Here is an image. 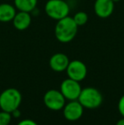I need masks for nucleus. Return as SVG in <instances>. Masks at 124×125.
<instances>
[{"label": "nucleus", "instance_id": "obj_1", "mask_svg": "<svg viewBox=\"0 0 124 125\" xmlns=\"http://www.w3.org/2000/svg\"><path fill=\"white\" fill-rule=\"evenodd\" d=\"M77 31L78 26L72 17L68 15L57 21L55 26V36L60 43H68L76 38Z\"/></svg>", "mask_w": 124, "mask_h": 125}, {"label": "nucleus", "instance_id": "obj_2", "mask_svg": "<svg viewBox=\"0 0 124 125\" xmlns=\"http://www.w3.org/2000/svg\"><path fill=\"white\" fill-rule=\"evenodd\" d=\"M22 101L21 93L15 88H9L0 94V109L11 113L20 108Z\"/></svg>", "mask_w": 124, "mask_h": 125}, {"label": "nucleus", "instance_id": "obj_3", "mask_svg": "<svg viewBox=\"0 0 124 125\" xmlns=\"http://www.w3.org/2000/svg\"><path fill=\"white\" fill-rule=\"evenodd\" d=\"M83 108L94 110L103 103V95L99 89L94 87H87L82 89L77 99Z\"/></svg>", "mask_w": 124, "mask_h": 125}, {"label": "nucleus", "instance_id": "obj_4", "mask_svg": "<svg viewBox=\"0 0 124 125\" xmlns=\"http://www.w3.org/2000/svg\"><path fill=\"white\" fill-rule=\"evenodd\" d=\"M44 11L47 16L57 21L68 16L71 10L66 0H48L44 5Z\"/></svg>", "mask_w": 124, "mask_h": 125}, {"label": "nucleus", "instance_id": "obj_5", "mask_svg": "<svg viewBox=\"0 0 124 125\" xmlns=\"http://www.w3.org/2000/svg\"><path fill=\"white\" fill-rule=\"evenodd\" d=\"M66 98L57 89H49L43 95V103L45 106L51 111H60L66 105Z\"/></svg>", "mask_w": 124, "mask_h": 125}, {"label": "nucleus", "instance_id": "obj_6", "mask_svg": "<svg viewBox=\"0 0 124 125\" xmlns=\"http://www.w3.org/2000/svg\"><path fill=\"white\" fill-rule=\"evenodd\" d=\"M83 88L81 87L80 82L75 81L71 78H66L60 83V90L68 100H76L78 99Z\"/></svg>", "mask_w": 124, "mask_h": 125}, {"label": "nucleus", "instance_id": "obj_7", "mask_svg": "<svg viewBox=\"0 0 124 125\" xmlns=\"http://www.w3.org/2000/svg\"><path fill=\"white\" fill-rule=\"evenodd\" d=\"M66 72L69 78L77 82H82L86 78L88 74V68L85 63L82 61L74 60L70 61Z\"/></svg>", "mask_w": 124, "mask_h": 125}, {"label": "nucleus", "instance_id": "obj_8", "mask_svg": "<svg viewBox=\"0 0 124 125\" xmlns=\"http://www.w3.org/2000/svg\"><path fill=\"white\" fill-rule=\"evenodd\" d=\"M83 110L84 108L77 100H69V102L66 103L62 109L63 116L66 120L70 122H75L79 120L83 117Z\"/></svg>", "mask_w": 124, "mask_h": 125}, {"label": "nucleus", "instance_id": "obj_9", "mask_svg": "<svg viewBox=\"0 0 124 125\" xmlns=\"http://www.w3.org/2000/svg\"><path fill=\"white\" fill-rule=\"evenodd\" d=\"M115 3L112 0H95L94 10L95 15L101 19L110 17L114 12Z\"/></svg>", "mask_w": 124, "mask_h": 125}, {"label": "nucleus", "instance_id": "obj_10", "mask_svg": "<svg viewBox=\"0 0 124 125\" xmlns=\"http://www.w3.org/2000/svg\"><path fill=\"white\" fill-rule=\"evenodd\" d=\"M69 57L64 53H55L49 59V66L54 72H65L70 63Z\"/></svg>", "mask_w": 124, "mask_h": 125}, {"label": "nucleus", "instance_id": "obj_11", "mask_svg": "<svg viewBox=\"0 0 124 125\" xmlns=\"http://www.w3.org/2000/svg\"><path fill=\"white\" fill-rule=\"evenodd\" d=\"M31 15L29 12L25 11H17L16 15H15L12 23L14 27L18 31H25L31 24Z\"/></svg>", "mask_w": 124, "mask_h": 125}, {"label": "nucleus", "instance_id": "obj_12", "mask_svg": "<svg viewBox=\"0 0 124 125\" xmlns=\"http://www.w3.org/2000/svg\"><path fill=\"white\" fill-rule=\"evenodd\" d=\"M16 13L17 10L14 4L9 3H0V22L2 23L12 22Z\"/></svg>", "mask_w": 124, "mask_h": 125}, {"label": "nucleus", "instance_id": "obj_13", "mask_svg": "<svg viewBox=\"0 0 124 125\" xmlns=\"http://www.w3.org/2000/svg\"><path fill=\"white\" fill-rule=\"evenodd\" d=\"M38 0H14V5L18 11L31 13L38 6Z\"/></svg>", "mask_w": 124, "mask_h": 125}, {"label": "nucleus", "instance_id": "obj_14", "mask_svg": "<svg viewBox=\"0 0 124 125\" xmlns=\"http://www.w3.org/2000/svg\"><path fill=\"white\" fill-rule=\"evenodd\" d=\"M73 20L78 26H84L88 21V15L84 11H78L73 15Z\"/></svg>", "mask_w": 124, "mask_h": 125}, {"label": "nucleus", "instance_id": "obj_15", "mask_svg": "<svg viewBox=\"0 0 124 125\" xmlns=\"http://www.w3.org/2000/svg\"><path fill=\"white\" fill-rule=\"evenodd\" d=\"M12 120V115L10 112L1 111L0 112V125H10Z\"/></svg>", "mask_w": 124, "mask_h": 125}, {"label": "nucleus", "instance_id": "obj_16", "mask_svg": "<svg viewBox=\"0 0 124 125\" xmlns=\"http://www.w3.org/2000/svg\"><path fill=\"white\" fill-rule=\"evenodd\" d=\"M117 108H118V112L121 114V116L123 117H124V94L122 95L121 98L118 100Z\"/></svg>", "mask_w": 124, "mask_h": 125}, {"label": "nucleus", "instance_id": "obj_17", "mask_svg": "<svg viewBox=\"0 0 124 125\" xmlns=\"http://www.w3.org/2000/svg\"><path fill=\"white\" fill-rule=\"evenodd\" d=\"M17 125H38L32 119H22L17 124Z\"/></svg>", "mask_w": 124, "mask_h": 125}, {"label": "nucleus", "instance_id": "obj_18", "mask_svg": "<svg viewBox=\"0 0 124 125\" xmlns=\"http://www.w3.org/2000/svg\"><path fill=\"white\" fill-rule=\"evenodd\" d=\"M11 115H12V117H15V118H19V117H20V115H21L20 109L18 108V109H16V110L14 111V112H12Z\"/></svg>", "mask_w": 124, "mask_h": 125}, {"label": "nucleus", "instance_id": "obj_19", "mask_svg": "<svg viewBox=\"0 0 124 125\" xmlns=\"http://www.w3.org/2000/svg\"><path fill=\"white\" fill-rule=\"evenodd\" d=\"M116 125H124V117H122L121 119H119Z\"/></svg>", "mask_w": 124, "mask_h": 125}, {"label": "nucleus", "instance_id": "obj_20", "mask_svg": "<svg viewBox=\"0 0 124 125\" xmlns=\"http://www.w3.org/2000/svg\"><path fill=\"white\" fill-rule=\"evenodd\" d=\"M112 1L114 2L115 3H118V2H120V1H121V0H112Z\"/></svg>", "mask_w": 124, "mask_h": 125}]
</instances>
